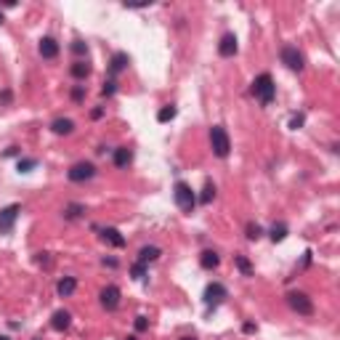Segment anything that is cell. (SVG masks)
Segmentation results:
<instances>
[{"label":"cell","mask_w":340,"mask_h":340,"mask_svg":"<svg viewBox=\"0 0 340 340\" xmlns=\"http://www.w3.org/2000/svg\"><path fill=\"white\" fill-rule=\"evenodd\" d=\"M213 197H215V186H213V181H207L205 189H202V194L197 197V202H200V205H210Z\"/></svg>","instance_id":"cell-21"},{"label":"cell","mask_w":340,"mask_h":340,"mask_svg":"<svg viewBox=\"0 0 340 340\" xmlns=\"http://www.w3.org/2000/svg\"><path fill=\"white\" fill-rule=\"evenodd\" d=\"M130 276H133V279H144V276H146V266L136 260V263L130 266Z\"/></svg>","instance_id":"cell-28"},{"label":"cell","mask_w":340,"mask_h":340,"mask_svg":"<svg viewBox=\"0 0 340 340\" xmlns=\"http://www.w3.org/2000/svg\"><path fill=\"white\" fill-rule=\"evenodd\" d=\"M72 53H75V56H85V53H88V45H85L83 40H75V43H72Z\"/></svg>","instance_id":"cell-29"},{"label":"cell","mask_w":340,"mask_h":340,"mask_svg":"<svg viewBox=\"0 0 340 340\" xmlns=\"http://www.w3.org/2000/svg\"><path fill=\"white\" fill-rule=\"evenodd\" d=\"M21 213V205H8L0 210V234H11L16 226V218Z\"/></svg>","instance_id":"cell-8"},{"label":"cell","mask_w":340,"mask_h":340,"mask_svg":"<svg viewBox=\"0 0 340 340\" xmlns=\"http://www.w3.org/2000/svg\"><path fill=\"white\" fill-rule=\"evenodd\" d=\"M149 330V322H146V316H136V332H146Z\"/></svg>","instance_id":"cell-31"},{"label":"cell","mask_w":340,"mask_h":340,"mask_svg":"<svg viewBox=\"0 0 340 340\" xmlns=\"http://www.w3.org/2000/svg\"><path fill=\"white\" fill-rule=\"evenodd\" d=\"M226 298H229V290H226L221 282H210V285L205 287V292H202V300H205L207 308H218Z\"/></svg>","instance_id":"cell-5"},{"label":"cell","mask_w":340,"mask_h":340,"mask_svg":"<svg viewBox=\"0 0 340 340\" xmlns=\"http://www.w3.org/2000/svg\"><path fill=\"white\" fill-rule=\"evenodd\" d=\"M160 255H162V250L157 245H146V247H141V250H138V263L149 266V263H154Z\"/></svg>","instance_id":"cell-15"},{"label":"cell","mask_w":340,"mask_h":340,"mask_svg":"<svg viewBox=\"0 0 340 340\" xmlns=\"http://www.w3.org/2000/svg\"><path fill=\"white\" fill-rule=\"evenodd\" d=\"M210 146H213V154L215 157H229L231 152V141H229V133H226L223 125H213L210 128Z\"/></svg>","instance_id":"cell-3"},{"label":"cell","mask_w":340,"mask_h":340,"mask_svg":"<svg viewBox=\"0 0 340 340\" xmlns=\"http://www.w3.org/2000/svg\"><path fill=\"white\" fill-rule=\"evenodd\" d=\"M72 99H75V101H83V99H85V90H83V85H77V88L72 90Z\"/></svg>","instance_id":"cell-34"},{"label":"cell","mask_w":340,"mask_h":340,"mask_svg":"<svg viewBox=\"0 0 340 340\" xmlns=\"http://www.w3.org/2000/svg\"><path fill=\"white\" fill-rule=\"evenodd\" d=\"M51 130H53L56 136H69L72 130H75V122H72L69 117H56V120L51 122Z\"/></svg>","instance_id":"cell-16"},{"label":"cell","mask_w":340,"mask_h":340,"mask_svg":"<svg viewBox=\"0 0 340 340\" xmlns=\"http://www.w3.org/2000/svg\"><path fill=\"white\" fill-rule=\"evenodd\" d=\"M37 51H40L43 59H56V56H59V43H56L53 37H43L40 45H37Z\"/></svg>","instance_id":"cell-14"},{"label":"cell","mask_w":340,"mask_h":340,"mask_svg":"<svg viewBox=\"0 0 340 340\" xmlns=\"http://www.w3.org/2000/svg\"><path fill=\"white\" fill-rule=\"evenodd\" d=\"M96 175V165L93 162H75L69 170H67V178L72 181V184H83V181H90Z\"/></svg>","instance_id":"cell-6"},{"label":"cell","mask_w":340,"mask_h":340,"mask_svg":"<svg viewBox=\"0 0 340 340\" xmlns=\"http://www.w3.org/2000/svg\"><path fill=\"white\" fill-rule=\"evenodd\" d=\"M175 115H178V109H175V106H162V109L160 112H157V120H160V122H170V120H173V117Z\"/></svg>","instance_id":"cell-25"},{"label":"cell","mask_w":340,"mask_h":340,"mask_svg":"<svg viewBox=\"0 0 340 340\" xmlns=\"http://www.w3.org/2000/svg\"><path fill=\"white\" fill-rule=\"evenodd\" d=\"M3 21H5V16H3V11H0V24H3Z\"/></svg>","instance_id":"cell-40"},{"label":"cell","mask_w":340,"mask_h":340,"mask_svg":"<svg viewBox=\"0 0 340 340\" xmlns=\"http://www.w3.org/2000/svg\"><path fill=\"white\" fill-rule=\"evenodd\" d=\"M242 330H245L247 335H250V332H255V324H253V322H245V324H242Z\"/></svg>","instance_id":"cell-36"},{"label":"cell","mask_w":340,"mask_h":340,"mask_svg":"<svg viewBox=\"0 0 340 340\" xmlns=\"http://www.w3.org/2000/svg\"><path fill=\"white\" fill-rule=\"evenodd\" d=\"M69 72H72V77H77V80H85V77L90 75V67L85 64V61H75V64L69 67Z\"/></svg>","instance_id":"cell-20"},{"label":"cell","mask_w":340,"mask_h":340,"mask_svg":"<svg viewBox=\"0 0 340 340\" xmlns=\"http://www.w3.org/2000/svg\"><path fill=\"white\" fill-rule=\"evenodd\" d=\"M90 117H93V120H101V117H104V109H101V106H99V109H93V112H90Z\"/></svg>","instance_id":"cell-35"},{"label":"cell","mask_w":340,"mask_h":340,"mask_svg":"<svg viewBox=\"0 0 340 340\" xmlns=\"http://www.w3.org/2000/svg\"><path fill=\"white\" fill-rule=\"evenodd\" d=\"M16 154H19V149H16V146H11V149L5 152V157H16Z\"/></svg>","instance_id":"cell-38"},{"label":"cell","mask_w":340,"mask_h":340,"mask_svg":"<svg viewBox=\"0 0 340 340\" xmlns=\"http://www.w3.org/2000/svg\"><path fill=\"white\" fill-rule=\"evenodd\" d=\"M75 290H77V279H75V276H64V279H59V285H56V292H59L61 298H69Z\"/></svg>","instance_id":"cell-17"},{"label":"cell","mask_w":340,"mask_h":340,"mask_svg":"<svg viewBox=\"0 0 340 340\" xmlns=\"http://www.w3.org/2000/svg\"><path fill=\"white\" fill-rule=\"evenodd\" d=\"M99 237H101V242H106V245H112V247H125V237H122L115 226L99 229Z\"/></svg>","instance_id":"cell-10"},{"label":"cell","mask_w":340,"mask_h":340,"mask_svg":"<svg viewBox=\"0 0 340 340\" xmlns=\"http://www.w3.org/2000/svg\"><path fill=\"white\" fill-rule=\"evenodd\" d=\"M11 101H14V93H11V90H8V88H5V90H3V93H0V106H8V104H11Z\"/></svg>","instance_id":"cell-32"},{"label":"cell","mask_w":340,"mask_h":340,"mask_svg":"<svg viewBox=\"0 0 340 340\" xmlns=\"http://www.w3.org/2000/svg\"><path fill=\"white\" fill-rule=\"evenodd\" d=\"M0 340H11V338L8 335H0Z\"/></svg>","instance_id":"cell-41"},{"label":"cell","mask_w":340,"mask_h":340,"mask_svg":"<svg viewBox=\"0 0 340 340\" xmlns=\"http://www.w3.org/2000/svg\"><path fill=\"white\" fill-rule=\"evenodd\" d=\"M247 239H250V242H258L260 239V237H263V229H260V226L258 223H253V221H250V223H247Z\"/></svg>","instance_id":"cell-27"},{"label":"cell","mask_w":340,"mask_h":340,"mask_svg":"<svg viewBox=\"0 0 340 340\" xmlns=\"http://www.w3.org/2000/svg\"><path fill=\"white\" fill-rule=\"evenodd\" d=\"M173 200H175V205H178L184 213H194V207H197V194H194V189H191L186 181H175V186H173Z\"/></svg>","instance_id":"cell-2"},{"label":"cell","mask_w":340,"mask_h":340,"mask_svg":"<svg viewBox=\"0 0 340 340\" xmlns=\"http://www.w3.org/2000/svg\"><path fill=\"white\" fill-rule=\"evenodd\" d=\"M115 90H117V83L115 80H109V83H104V88H101V93L109 99V96H115Z\"/></svg>","instance_id":"cell-30"},{"label":"cell","mask_w":340,"mask_h":340,"mask_svg":"<svg viewBox=\"0 0 340 340\" xmlns=\"http://www.w3.org/2000/svg\"><path fill=\"white\" fill-rule=\"evenodd\" d=\"M234 263H237V269L242 271V276H253V266H250V260H247L245 255H237Z\"/></svg>","instance_id":"cell-24"},{"label":"cell","mask_w":340,"mask_h":340,"mask_svg":"<svg viewBox=\"0 0 340 340\" xmlns=\"http://www.w3.org/2000/svg\"><path fill=\"white\" fill-rule=\"evenodd\" d=\"M303 120H306L303 115H295V117H292V120H290V128H292V130H298L300 125H303Z\"/></svg>","instance_id":"cell-33"},{"label":"cell","mask_w":340,"mask_h":340,"mask_svg":"<svg viewBox=\"0 0 340 340\" xmlns=\"http://www.w3.org/2000/svg\"><path fill=\"white\" fill-rule=\"evenodd\" d=\"M269 237H271V242H282L287 237V226L285 223H274L271 231H269Z\"/></svg>","instance_id":"cell-23"},{"label":"cell","mask_w":340,"mask_h":340,"mask_svg":"<svg viewBox=\"0 0 340 340\" xmlns=\"http://www.w3.org/2000/svg\"><path fill=\"white\" fill-rule=\"evenodd\" d=\"M83 213H85V205H80V202H72V205H67L64 218H67V221H75V218H80Z\"/></svg>","instance_id":"cell-22"},{"label":"cell","mask_w":340,"mask_h":340,"mask_svg":"<svg viewBox=\"0 0 340 340\" xmlns=\"http://www.w3.org/2000/svg\"><path fill=\"white\" fill-rule=\"evenodd\" d=\"M279 59H282V64L287 67V69H292V72H303V53L295 48V45H285V48L279 51Z\"/></svg>","instance_id":"cell-7"},{"label":"cell","mask_w":340,"mask_h":340,"mask_svg":"<svg viewBox=\"0 0 340 340\" xmlns=\"http://www.w3.org/2000/svg\"><path fill=\"white\" fill-rule=\"evenodd\" d=\"M133 162V152L128 146H117L115 149V168H128Z\"/></svg>","instance_id":"cell-18"},{"label":"cell","mask_w":340,"mask_h":340,"mask_svg":"<svg viewBox=\"0 0 340 340\" xmlns=\"http://www.w3.org/2000/svg\"><path fill=\"white\" fill-rule=\"evenodd\" d=\"M218 263H221V258H218V253H215V250H205L200 255V266H202V269H207V271L218 269Z\"/></svg>","instance_id":"cell-19"},{"label":"cell","mask_w":340,"mask_h":340,"mask_svg":"<svg viewBox=\"0 0 340 340\" xmlns=\"http://www.w3.org/2000/svg\"><path fill=\"white\" fill-rule=\"evenodd\" d=\"M69 324H72V314L69 311H56L53 314V319H51V327H53L56 332H64V330H69Z\"/></svg>","instance_id":"cell-13"},{"label":"cell","mask_w":340,"mask_h":340,"mask_svg":"<svg viewBox=\"0 0 340 340\" xmlns=\"http://www.w3.org/2000/svg\"><path fill=\"white\" fill-rule=\"evenodd\" d=\"M128 64H130V56L125 53V51H117V53L109 59V72L112 75H120V72L128 69Z\"/></svg>","instance_id":"cell-12"},{"label":"cell","mask_w":340,"mask_h":340,"mask_svg":"<svg viewBox=\"0 0 340 340\" xmlns=\"http://www.w3.org/2000/svg\"><path fill=\"white\" fill-rule=\"evenodd\" d=\"M128 340H138V338H136V335H130V338H128Z\"/></svg>","instance_id":"cell-42"},{"label":"cell","mask_w":340,"mask_h":340,"mask_svg":"<svg viewBox=\"0 0 340 340\" xmlns=\"http://www.w3.org/2000/svg\"><path fill=\"white\" fill-rule=\"evenodd\" d=\"M218 53L223 56V59H231V56L237 53V37H234V32H226V35L221 37V43H218Z\"/></svg>","instance_id":"cell-11"},{"label":"cell","mask_w":340,"mask_h":340,"mask_svg":"<svg viewBox=\"0 0 340 340\" xmlns=\"http://www.w3.org/2000/svg\"><path fill=\"white\" fill-rule=\"evenodd\" d=\"M104 266H109V269H115V266H117V260H115V258H104Z\"/></svg>","instance_id":"cell-37"},{"label":"cell","mask_w":340,"mask_h":340,"mask_svg":"<svg viewBox=\"0 0 340 340\" xmlns=\"http://www.w3.org/2000/svg\"><path fill=\"white\" fill-rule=\"evenodd\" d=\"M181 340H197V338H194V335H191V338H189V335H186V338H181Z\"/></svg>","instance_id":"cell-39"},{"label":"cell","mask_w":340,"mask_h":340,"mask_svg":"<svg viewBox=\"0 0 340 340\" xmlns=\"http://www.w3.org/2000/svg\"><path fill=\"white\" fill-rule=\"evenodd\" d=\"M287 306L300 316H314V300L306 292H287Z\"/></svg>","instance_id":"cell-4"},{"label":"cell","mask_w":340,"mask_h":340,"mask_svg":"<svg viewBox=\"0 0 340 340\" xmlns=\"http://www.w3.org/2000/svg\"><path fill=\"white\" fill-rule=\"evenodd\" d=\"M120 298H122V292H120V287H117V285H106L104 290H101V306H104L106 311H117Z\"/></svg>","instance_id":"cell-9"},{"label":"cell","mask_w":340,"mask_h":340,"mask_svg":"<svg viewBox=\"0 0 340 340\" xmlns=\"http://www.w3.org/2000/svg\"><path fill=\"white\" fill-rule=\"evenodd\" d=\"M250 93L255 96V99L260 101V106H271V101H274L276 96V85H274V77L269 75V72H263V75H258L253 80V88Z\"/></svg>","instance_id":"cell-1"},{"label":"cell","mask_w":340,"mask_h":340,"mask_svg":"<svg viewBox=\"0 0 340 340\" xmlns=\"http://www.w3.org/2000/svg\"><path fill=\"white\" fill-rule=\"evenodd\" d=\"M16 168H19V173H32V170L37 168V160H35V157H21Z\"/></svg>","instance_id":"cell-26"}]
</instances>
